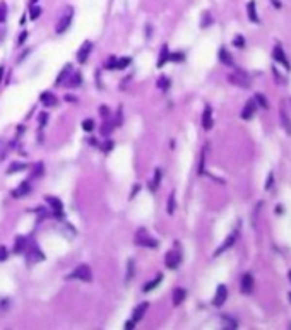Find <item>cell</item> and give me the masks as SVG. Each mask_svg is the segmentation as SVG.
Here are the masks:
<instances>
[{"label": "cell", "mask_w": 291, "mask_h": 330, "mask_svg": "<svg viewBox=\"0 0 291 330\" xmlns=\"http://www.w3.org/2000/svg\"><path fill=\"white\" fill-rule=\"evenodd\" d=\"M47 204H50V207L51 209H55V216L58 214V218H62V209H64V205H62V200L60 199H57V197H47Z\"/></svg>", "instance_id": "12"}, {"label": "cell", "mask_w": 291, "mask_h": 330, "mask_svg": "<svg viewBox=\"0 0 291 330\" xmlns=\"http://www.w3.org/2000/svg\"><path fill=\"white\" fill-rule=\"evenodd\" d=\"M237 238H238V231H237V229H235V231H233L231 235H229L228 238L225 239V243H223L221 247H219L218 250H216V253H214L216 257H218V255H221L223 251H226V250H228V248H231V247H233V243L237 241Z\"/></svg>", "instance_id": "8"}, {"label": "cell", "mask_w": 291, "mask_h": 330, "mask_svg": "<svg viewBox=\"0 0 291 330\" xmlns=\"http://www.w3.org/2000/svg\"><path fill=\"white\" fill-rule=\"evenodd\" d=\"M99 113H101L103 118H108V115H110V111H108V108H106V106H101V108H99Z\"/></svg>", "instance_id": "51"}, {"label": "cell", "mask_w": 291, "mask_h": 330, "mask_svg": "<svg viewBox=\"0 0 291 330\" xmlns=\"http://www.w3.org/2000/svg\"><path fill=\"white\" fill-rule=\"evenodd\" d=\"M70 69H72V67H70V65H65V67H64V69H62V72L58 74L57 80H55V86H62V82H64V80H65V77L69 76Z\"/></svg>", "instance_id": "23"}, {"label": "cell", "mask_w": 291, "mask_h": 330, "mask_svg": "<svg viewBox=\"0 0 291 330\" xmlns=\"http://www.w3.org/2000/svg\"><path fill=\"white\" fill-rule=\"evenodd\" d=\"M247 12H248V19H250L252 22H259L257 9H255V2H254V0H252V2H248V5H247Z\"/></svg>", "instance_id": "21"}, {"label": "cell", "mask_w": 291, "mask_h": 330, "mask_svg": "<svg viewBox=\"0 0 291 330\" xmlns=\"http://www.w3.org/2000/svg\"><path fill=\"white\" fill-rule=\"evenodd\" d=\"M204 161H206V149L200 154V163H199V173H204Z\"/></svg>", "instance_id": "43"}, {"label": "cell", "mask_w": 291, "mask_h": 330, "mask_svg": "<svg viewBox=\"0 0 291 330\" xmlns=\"http://www.w3.org/2000/svg\"><path fill=\"white\" fill-rule=\"evenodd\" d=\"M40 101L43 103V106H47V108H51V106L57 105V96H53L51 93H41Z\"/></svg>", "instance_id": "16"}, {"label": "cell", "mask_w": 291, "mask_h": 330, "mask_svg": "<svg viewBox=\"0 0 291 330\" xmlns=\"http://www.w3.org/2000/svg\"><path fill=\"white\" fill-rule=\"evenodd\" d=\"M233 43L237 45V47H243V45H245L243 36H237V38H235V41H233Z\"/></svg>", "instance_id": "48"}, {"label": "cell", "mask_w": 291, "mask_h": 330, "mask_svg": "<svg viewBox=\"0 0 291 330\" xmlns=\"http://www.w3.org/2000/svg\"><path fill=\"white\" fill-rule=\"evenodd\" d=\"M26 38H28V31H22V33H21V36H19V41H17V45H24Z\"/></svg>", "instance_id": "49"}, {"label": "cell", "mask_w": 291, "mask_h": 330, "mask_svg": "<svg viewBox=\"0 0 291 330\" xmlns=\"http://www.w3.org/2000/svg\"><path fill=\"white\" fill-rule=\"evenodd\" d=\"M274 58H276L277 62H281V63H283V65L286 67V69H290V63H288L286 57H284L283 48H281L279 45H276V48H274Z\"/></svg>", "instance_id": "19"}, {"label": "cell", "mask_w": 291, "mask_h": 330, "mask_svg": "<svg viewBox=\"0 0 291 330\" xmlns=\"http://www.w3.org/2000/svg\"><path fill=\"white\" fill-rule=\"evenodd\" d=\"M182 262V253L178 250H171L164 255V264H166L168 268H177Z\"/></svg>", "instance_id": "4"}, {"label": "cell", "mask_w": 291, "mask_h": 330, "mask_svg": "<svg viewBox=\"0 0 291 330\" xmlns=\"http://www.w3.org/2000/svg\"><path fill=\"white\" fill-rule=\"evenodd\" d=\"M112 128H113V125L110 124V122H106V125H103V127H101V134L105 135V137H108L110 132H112Z\"/></svg>", "instance_id": "39"}, {"label": "cell", "mask_w": 291, "mask_h": 330, "mask_svg": "<svg viewBox=\"0 0 291 330\" xmlns=\"http://www.w3.org/2000/svg\"><path fill=\"white\" fill-rule=\"evenodd\" d=\"M2 76H4V67H0V82H2Z\"/></svg>", "instance_id": "55"}, {"label": "cell", "mask_w": 291, "mask_h": 330, "mask_svg": "<svg viewBox=\"0 0 291 330\" xmlns=\"http://www.w3.org/2000/svg\"><path fill=\"white\" fill-rule=\"evenodd\" d=\"M5 156V142L0 139V159H4Z\"/></svg>", "instance_id": "45"}, {"label": "cell", "mask_w": 291, "mask_h": 330, "mask_svg": "<svg viewBox=\"0 0 291 330\" xmlns=\"http://www.w3.org/2000/svg\"><path fill=\"white\" fill-rule=\"evenodd\" d=\"M38 0H29V5H36Z\"/></svg>", "instance_id": "56"}, {"label": "cell", "mask_w": 291, "mask_h": 330, "mask_svg": "<svg viewBox=\"0 0 291 330\" xmlns=\"http://www.w3.org/2000/svg\"><path fill=\"white\" fill-rule=\"evenodd\" d=\"M271 183H273V174H269V176H267V183H266V189H269V187H271Z\"/></svg>", "instance_id": "53"}, {"label": "cell", "mask_w": 291, "mask_h": 330, "mask_svg": "<svg viewBox=\"0 0 291 330\" xmlns=\"http://www.w3.org/2000/svg\"><path fill=\"white\" fill-rule=\"evenodd\" d=\"M226 298H228V289H226V286H218V291H216L214 294V299H212V305L214 306H223L226 301Z\"/></svg>", "instance_id": "6"}, {"label": "cell", "mask_w": 291, "mask_h": 330, "mask_svg": "<svg viewBox=\"0 0 291 330\" xmlns=\"http://www.w3.org/2000/svg\"><path fill=\"white\" fill-rule=\"evenodd\" d=\"M112 149H113V142L112 141H106L105 144H103V151H105V153H110Z\"/></svg>", "instance_id": "44"}, {"label": "cell", "mask_w": 291, "mask_h": 330, "mask_svg": "<svg viewBox=\"0 0 291 330\" xmlns=\"http://www.w3.org/2000/svg\"><path fill=\"white\" fill-rule=\"evenodd\" d=\"M43 173H45V164L43 163H36V164H34V168H33V173H31V176L40 178Z\"/></svg>", "instance_id": "31"}, {"label": "cell", "mask_w": 291, "mask_h": 330, "mask_svg": "<svg viewBox=\"0 0 291 330\" xmlns=\"http://www.w3.org/2000/svg\"><path fill=\"white\" fill-rule=\"evenodd\" d=\"M281 125H283L284 130L291 135V120H290V116H288V113L283 111V108H281Z\"/></svg>", "instance_id": "22"}, {"label": "cell", "mask_w": 291, "mask_h": 330, "mask_svg": "<svg viewBox=\"0 0 291 330\" xmlns=\"http://www.w3.org/2000/svg\"><path fill=\"white\" fill-rule=\"evenodd\" d=\"M28 193H31V185H29V182H22L17 189H14L12 197H16V199H21V197H26Z\"/></svg>", "instance_id": "11"}, {"label": "cell", "mask_w": 291, "mask_h": 330, "mask_svg": "<svg viewBox=\"0 0 291 330\" xmlns=\"http://www.w3.org/2000/svg\"><path fill=\"white\" fill-rule=\"evenodd\" d=\"M134 243L139 245V247H146V248H158L160 241H158V239H154L153 236L147 235V231H146V229H139V231L135 233Z\"/></svg>", "instance_id": "3"}, {"label": "cell", "mask_w": 291, "mask_h": 330, "mask_svg": "<svg viewBox=\"0 0 291 330\" xmlns=\"http://www.w3.org/2000/svg\"><path fill=\"white\" fill-rule=\"evenodd\" d=\"M290 298H291V294H290Z\"/></svg>", "instance_id": "58"}, {"label": "cell", "mask_w": 291, "mask_h": 330, "mask_svg": "<svg viewBox=\"0 0 291 330\" xmlns=\"http://www.w3.org/2000/svg\"><path fill=\"white\" fill-rule=\"evenodd\" d=\"M202 127L206 128V130L212 128V110L209 108V106H206V110H204V115H202Z\"/></svg>", "instance_id": "15"}, {"label": "cell", "mask_w": 291, "mask_h": 330, "mask_svg": "<svg viewBox=\"0 0 291 330\" xmlns=\"http://www.w3.org/2000/svg\"><path fill=\"white\" fill-rule=\"evenodd\" d=\"M255 110H257V103H255V99H250V101L245 105L243 111H242V118H243V120H250L252 116H254Z\"/></svg>", "instance_id": "13"}, {"label": "cell", "mask_w": 291, "mask_h": 330, "mask_svg": "<svg viewBox=\"0 0 291 330\" xmlns=\"http://www.w3.org/2000/svg\"><path fill=\"white\" fill-rule=\"evenodd\" d=\"M7 257H9V251H7V248H5V247H0V262L7 260Z\"/></svg>", "instance_id": "42"}, {"label": "cell", "mask_w": 291, "mask_h": 330, "mask_svg": "<svg viewBox=\"0 0 291 330\" xmlns=\"http://www.w3.org/2000/svg\"><path fill=\"white\" fill-rule=\"evenodd\" d=\"M134 325H135L134 320H129V322H125V329H127V330H132V329H134Z\"/></svg>", "instance_id": "52"}, {"label": "cell", "mask_w": 291, "mask_h": 330, "mask_svg": "<svg viewBox=\"0 0 291 330\" xmlns=\"http://www.w3.org/2000/svg\"><path fill=\"white\" fill-rule=\"evenodd\" d=\"M67 279H77V281H82V283H91L93 270L87 264H81L79 267H76L72 272L67 276Z\"/></svg>", "instance_id": "1"}, {"label": "cell", "mask_w": 291, "mask_h": 330, "mask_svg": "<svg viewBox=\"0 0 291 330\" xmlns=\"http://www.w3.org/2000/svg\"><path fill=\"white\" fill-rule=\"evenodd\" d=\"M24 170H26V164L24 163H12L11 166L7 168V174L19 173V171H24Z\"/></svg>", "instance_id": "29"}, {"label": "cell", "mask_w": 291, "mask_h": 330, "mask_svg": "<svg viewBox=\"0 0 291 330\" xmlns=\"http://www.w3.org/2000/svg\"><path fill=\"white\" fill-rule=\"evenodd\" d=\"M130 63V58H116V69L115 70H122Z\"/></svg>", "instance_id": "33"}, {"label": "cell", "mask_w": 291, "mask_h": 330, "mask_svg": "<svg viewBox=\"0 0 291 330\" xmlns=\"http://www.w3.org/2000/svg\"><path fill=\"white\" fill-rule=\"evenodd\" d=\"M219 60H221L225 65H233L231 57H229V53L225 50V48H221V50H219Z\"/></svg>", "instance_id": "28"}, {"label": "cell", "mask_w": 291, "mask_h": 330, "mask_svg": "<svg viewBox=\"0 0 291 330\" xmlns=\"http://www.w3.org/2000/svg\"><path fill=\"white\" fill-rule=\"evenodd\" d=\"M161 281H163V276H161V274H158V276H156V279H154V281H151V283H147V284H146V286H144V289H142V291H144V293H149V291H153L154 287H156L158 284L161 283Z\"/></svg>", "instance_id": "27"}, {"label": "cell", "mask_w": 291, "mask_h": 330, "mask_svg": "<svg viewBox=\"0 0 291 330\" xmlns=\"http://www.w3.org/2000/svg\"><path fill=\"white\" fill-rule=\"evenodd\" d=\"M147 308H149V303H141V305L137 306V308L134 310V315H132V320L134 322H139V320H142V316H144V313L147 312Z\"/></svg>", "instance_id": "17"}, {"label": "cell", "mask_w": 291, "mask_h": 330, "mask_svg": "<svg viewBox=\"0 0 291 330\" xmlns=\"http://www.w3.org/2000/svg\"><path fill=\"white\" fill-rule=\"evenodd\" d=\"M185 298H187V291L183 289V287H177V289L173 291V305L175 306L182 305V303L185 301Z\"/></svg>", "instance_id": "14"}, {"label": "cell", "mask_w": 291, "mask_h": 330, "mask_svg": "<svg viewBox=\"0 0 291 330\" xmlns=\"http://www.w3.org/2000/svg\"><path fill=\"white\" fill-rule=\"evenodd\" d=\"M106 69H110V70H115L116 69V57H112L108 60V63H106Z\"/></svg>", "instance_id": "41"}, {"label": "cell", "mask_w": 291, "mask_h": 330, "mask_svg": "<svg viewBox=\"0 0 291 330\" xmlns=\"http://www.w3.org/2000/svg\"><path fill=\"white\" fill-rule=\"evenodd\" d=\"M28 247V239L24 236H17L14 241V253H22Z\"/></svg>", "instance_id": "18"}, {"label": "cell", "mask_w": 291, "mask_h": 330, "mask_svg": "<svg viewBox=\"0 0 291 330\" xmlns=\"http://www.w3.org/2000/svg\"><path fill=\"white\" fill-rule=\"evenodd\" d=\"M158 87H160V89H168V87H170V79H168V77H160V79H158Z\"/></svg>", "instance_id": "34"}, {"label": "cell", "mask_w": 291, "mask_h": 330, "mask_svg": "<svg viewBox=\"0 0 291 330\" xmlns=\"http://www.w3.org/2000/svg\"><path fill=\"white\" fill-rule=\"evenodd\" d=\"M255 103H259V105H260L264 110L269 106V105H267V101H266V98H264V94H255Z\"/></svg>", "instance_id": "38"}, {"label": "cell", "mask_w": 291, "mask_h": 330, "mask_svg": "<svg viewBox=\"0 0 291 330\" xmlns=\"http://www.w3.org/2000/svg\"><path fill=\"white\" fill-rule=\"evenodd\" d=\"M72 19H74V9L65 7V11L62 12V16H60V19H58L57 26H55V33L57 34L65 33L67 29L70 28V24H72Z\"/></svg>", "instance_id": "2"}, {"label": "cell", "mask_w": 291, "mask_h": 330, "mask_svg": "<svg viewBox=\"0 0 291 330\" xmlns=\"http://www.w3.org/2000/svg\"><path fill=\"white\" fill-rule=\"evenodd\" d=\"M254 277L250 276V274H245L243 277H242V283H240V289H242V293H245V294H250L252 291H254Z\"/></svg>", "instance_id": "9"}, {"label": "cell", "mask_w": 291, "mask_h": 330, "mask_svg": "<svg viewBox=\"0 0 291 330\" xmlns=\"http://www.w3.org/2000/svg\"><path fill=\"white\" fill-rule=\"evenodd\" d=\"M170 60V50H168V47L164 45L163 48H161V51H160V58H158V67H163L164 63Z\"/></svg>", "instance_id": "20"}, {"label": "cell", "mask_w": 291, "mask_h": 330, "mask_svg": "<svg viewBox=\"0 0 291 330\" xmlns=\"http://www.w3.org/2000/svg\"><path fill=\"white\" fill-rule=\"evenodd\" d=\"M290 281H291V272H290Z\"/></svg>", "instance_id": "57"}, {"label": "cell", "mask_w": 291, "mask_h": 330, "mask_svg": "<svg viewBox=\"0 0 291 330\" xmlns=\"http://www.w3.org/2000/svg\"><path fill=\"white\" fill-rule=\"evenodd\" d=\"M5 17H7V5L5 2H0V22H4Z\"/></svg>", "instance_id": "36"}, {"label": "cell", "mask_w": 291, "mask_h": 330, "mask_svg": "<svg viewBox=\"0 0 291 330\" xmlns=\"http://www.w3.org/2000/svg\"><path fill=\"white\" fill-rule=\"evenodd\" d=\"M41 260H45V253L36 247V245H33L28 251V265L38 264V262H41Z\"/></svg>", "instance_id": "5"}, {"label": "cell", "mask_w": 291, "mask_h": 330, "mask_svg": "<svg viewBox=\"0 0 291 330\" xmlns=\"http://www.w3.org/2000/svg\"><path fill=\"white\" fill-rule=\"evenodd\" d=\"M228 79L231 80L233 84H237V86H242V87H248V86H250V82H248L247 76H245V74H242V72L231 74Z\"/></svg>", "instance_id": "10"}, {"label": "cell", "mask_w": 291, "mask_h": 330, "mask_svg": "<svg viewBox=\"0 0 291 330\" xmlns=\"http://www.w3.org/2000/svg\"><path fill=\"white\" fill-rule=\"evenodd\" d=\"M160 183H161V170H156V171H154V182L149 183L151 192H156L158 187H160Z\"/></svg>", "instance_id": "26"}, {"label": "cell", "mask_w": 291, "mask_h": 330, "mask_svg": "<svg viewBox=\"0 0 291 330\" xmlns=\"http://www.w3.org/2000/svg\"><path fill=\"white\" fill-rule=\"evenodd\" d=\"M81 82H82V77H81L79 72H74L72 77H69V80H67V84H69V87H79Z\"/></svg>", "instance_id": "24"}, {"label": "cell", "mask_w": 291, "mask_h": 330, "mask_svg": "<svg viewBox=\"0 0 291 330\" xmlns=\"http://www.w3.org/2000/svg\"><path fill=\"white\" fill-rule=\"evenodd\" d=\"M223 323H225L226 329H237L238 327V323L235 322V320L229 318V316H226V315H223Z\"/></svg>", "instance_id": "32"}, {"label": "cell", "mask_w": 291, "mask_h": 330, "mask_svg": "<svg viewBox=\"0 0 291 330\" xmlns=\"http://www.w3.org/2000/svg\"><path fill=\"white\" fill-rule=\"evenodd\" d=\"M65 99H67V101H76V98H72V96H65Z\"/></svg>", "instance_id": "54"}, {"label": "cell", "mask_w": 291, "mask_h": 330, "mask_svg": "<svg viewBox=\"0 0 291 330\" xmlns=\"http://www.w3.org/2000/svg\"><path fill=\"white\" fill-rule=\"evenodd\" d=\"M211 22V16H209V12H204V21H202V28L206 24H209Z\"/></svg>", "instance_id": "50"}, {"label": "cell", "mask_w": 291, "mask_h": 330, "mask_svg": "<svg viewBox=\"0 0 291 330\" xmlns=\"http://www.w3.org/2000/svg\"><path fill=\"white\" fill-rule=\"evenodd\" d=\"M170 60H173V62H182L183 53H180V51H177V53H170Z\"/></svg>", "instance_id": "40"}, {"label": "cell", "mask_w": 291, "mask_h": 330, "mask_svg": "<svg viewBox=\"0 0 291 330\" xmlns=\"http://www.w3.org/2000/svg\"><path fill=\"white\" fill-rule=\"evenodd\" d=\"M91 50H93V43H91V41H84V45L81 47V50L77 51V60H79V63L87 62V58H89V53H91Z\"/></svg>", "instance_id": "7"}, {"label": "cell", "mask_w": 291, "mask_h": 330, "mask_svg": "<svg viewBox=\"0 0 291 330\" xmlns=\"http://www.w3.org/2000/svg\"><path fill=\"white\" fill-rule=\"evenodd\" d=\"M29 14H31V19H38L40 17V14H41V7L40 5H31V12H29Z\"/></svg>", "instance_id": "35"}, {"label": "cell", "mask_w": 291, "mask_h": 330, "mask_svg": "<svg viewBox=\"0 0 291 330\" xmlns=\"http://www.w3.org/2000/svg\"><path fill=\"white\" fill-rule=\"evenodd\" d=\"M47 120H48L47 113H41L40 115V127H45V125H47Z\"/></svg>", "instance_id": "46"}, {"label": "cell", "mask_w": 291, "mask_h": 330, "mask_svg": "<svg viewBox=\"0 0 291 330\" xmlns=\"http://www.w3.org/2000/svg\"><path fill=\"white\" fill-rule=\"evenodd\" d=\"M82 128H84L86 132H91L93 128H95V122H93L91 118L84 120V122H82Z\"/></svg>", "instance_id": "37"}, {"label": "cell", "mask_w": 291, "mask_h": 330, "mask_svg": "<svg viewBox=\"0 0 291 330\" xmlns=\"http://www.w3.org/2000/svg\"><path fill=\"white\" fill-rule=\"evenodd\" d=\"M116 125H122V106L118 110H116Z\"/></svg>", "instance_id": "47"}, {"label": "cell", "mask_w": 291, "mask_h": 330, "mask_svg": "<svg viewBox=\"0 0 291 330\" xmlns=\"http://www.w3.org/2000/svg\"><path fill=\"white\" fill-rule=\"evenodd\" d=\"M134 274H135V264H134V260H129L127 262V277H125V281L127 283H130L132 281V277H134Z\"/></svg>", "instance_id": "30"}, {"label": "cell", "mask_w": 291, "mask_h": 330, "mask_svg": "<svg viewBox=\"0 0 291 330\" xmlns=\"http://www.w3.org/2000/svg\"><path fill=\"white\" fill-rule=\"evenodd\" d=\"M175 207H177V200H175V190H173V192L170 193V197H168V202H166V212L168 214H173Z\"/></svg>", "instance_id": "25"}]
</instances>
